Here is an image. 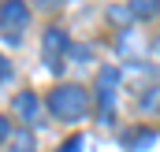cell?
<instances>
[{"label": "cell", "mask_w": 160, "mask_h": 152, "mask_svg": "<svg viewBox=\"0 0 160 152\" xmlns=\"http://www.w3.org/2000/svg\"><path fill=\"white\" fill-rule=\"evenodd\" d=\"M86 104L89 100H86V89L82 85H60L48 97V108H52V115H60V119H82Z\"/></svg>", "instance_id": "cell-1"}, {"label": "cell", "mask_w": 160, "mask_h": 152, "mask_svg": "<svg viewBox=\"0 0 160 152\" xmlns=\"http://www.w3.org/2000/svg\"><path fill=\"white\" fill-rule=\"evenodd\" d=\"M130 15H138V19L157 15V0H134V4H130Z\"/></svg>", "instance_id": "cell-6"}, {"label": "cell", "mask_w": 160, "mask_h": 152, "mask_svg": "<svg viewBox=\"0 0 160 152\" xmlns=\"http://www.w3.org/2000/svg\"><path fill=\"white\" fill-rule=\"evenodd\" d=\"M26 19H30L26 4H19V0H8V4L0 7V30H4V37H8V41H19L22 26H26Z\"/></svg>", "instance_id": "cell-3"}, {"label": "cell", "mask_w": 160, "mask_h": 152, "mask_svg": "<svg viewBox=\"0 0 160 152\" xmlns=\"http://www.w3.org/2000/svg\"><path fill=\"white\" fill-rule=\"evenodd\" d=\"M11 74V67H8V59H4V56H0V82H4V78Z\"/></svg>", "instance_id": "cell-12"}, {"label": "cell", "mask_w": 160, "mask_h": 152, "mask_svg": "<svg viewBox=\"0 0 160 152\" xmlns=\"http://www.w3.org/2000/svg\"><path fill=\"white\" fill-rule=\"evenodd\" d=\"M11 152H34V137H30V134H19V137H15V149Z\"/></svg>", "instance_id": "cell-10"}, {"label": "cell", "mask_w": 160, "mask_h": 152, "mask_svg": "<svg viewBox=\"0 0 160 152\" xmlns=\"http://www.w3.org/2000/svg\"><path fill=\"white\" fill-rule=\"evenodd\" d=\"M116 85H119V71H116V67H101V71H97V104H101V122H108V115H112Z\"/></svg>", "instance_id": "cell-2"}, {"label": "cell", "mask_w": 160, "mask_h": 152, "mask_svg": "<svg viewBox=\"0 0 160 152\" xmlns=\"http://www.w3.org/2000/svg\"><path fill=\"white\" fill-rule=\"evenodd\" d=\"M142 108H145V112H157V108H160V85H157V89H149V97L142 100Z\"/></svg>", "instance_id": "cell-9"}, {"label": "cell", "mask_w": 160, "mask_h": 152, "mask_svg": "<svg viewBox=\"0 0 160 152\" xmlns=\"http://www.w3.org/2000/svg\"><path fill=\"white\" fill-rule=\"evenodd\" d=\"M41 48H45V63H48V71H60V67H63L60 56L67 52V34H63V30H48L45 41H41Z\"/></svg>", "instance_id": "cell-4"}, {"label": "cell", "mask_w": 160, "mask_h": 152, "mask_svg": "<svg viewBox=\"0 0 160 152\" xmlns=\"http://www.w3.org/2000/svg\"><path fill=\"white\" fill-rule=\"evenodd\" d=\"M15 112L22 115V119H34V112H38V97H34V93H19V97H15Z\"/></svg>", "instance_id": "cell-5"}, {"label": "cell", "mask_w": 160, "mask_h": 152, "mask_svg": "<svg viewBox=\"0 0 160 152\" xmlns=\"http://www.w3.org/2000/svg\"><path fill=\"white\" fill-rule=\"evenodd\" d=\"M153 141H157V134H153V130H145V134H134V137H130V149L142 152V149H149Z\"/></svg>", "instance_id": "cell-7"}, {"label": "cell", "mask_w": 160, "mask_h": 152, "mask_svg": "<svg viewBox=\"0 0 160 152\" xmlns=\"http://www.w3.org/2000/svg\"><path fill=\"white\" fill-rule=\"evenodd\" d=\"M82 149H86V141H82V134H75V137H67L56 152H82Z\"/></svg>", "instance_id": "cell-8"}, {"label": "cell", "mask_w": 160, "mask_h": 152, "mask_svg": "<svg viewBox=\"0 0 160 152\" xmlns=\"http://www.w3.org/2000/svg\"><path fill=\"white\" fill-rule=\"evenodd\" d=\"M8 134H11V126H8V119H4V115H0V141H4V137H8Z\"/></svg>", "instance_id": "cell-11"}]
</instances>
